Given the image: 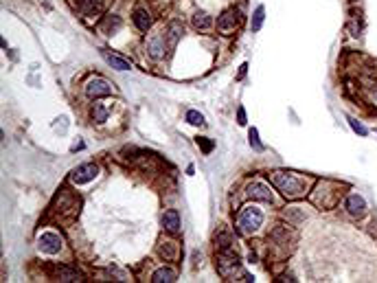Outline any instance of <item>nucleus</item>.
Masks as SVG:
<instances>
[{
	"mask_svg": "<svg viewBox=\"0 0 377 283\" xmlns=\"http://www.w3.org/2000/svg\"><path fill=\"white\" fill-rule=\"evenodd\" d=\"M270 180H272V185L279 189L283 196L290 200L305 196V193H307V185H309V180L298 178L296 174H290V171H272Z\"/></svg>",
	"mask_w": 377,
	"mask_h": 283,
	"instance_id": "1",
	"label": "nucleus"
},
{
	"mask_svg": "<svg viewBox=\"0 0 377 283\" xmlns=\"http://www.w3.org/2000/svg\"><path fill=\"white\" fill-rule=\"evenodd\" d=\"M263 224V213L257 207H246L237 218V231L241 235H252Z\"/></svg>",
	"mask_w": 377,
	"mask_h": 283,
	"instance_id": "2",
	"label": "nucleus"
},
{
	"mask_svg": "<svg viewBox=\"0 0 377 283\" xmlns=\"http://www.w3.org/2000/svg\"><path fill=\"white\" fill-rule=\"evenodd\" d=\"M217 268H219V273L224 275V277H235L237 273H241V268H239V255L232 253L230 248L219 251Z\"/></svg>",
	"mask_w": 377,
	"mask_h": 283,
	"instance_id": "3",
	"label": "nucleus"
},
{
	"mask_svg": "<svg viewBox=\"0 0 377 283\" xmlns=\"http://www.w3.org/2000/svg\"><path fill=\"white\" fill-rule=\"evenodd\" d=\"M239 22H241V13H239V11H237V9H228V11H224V13H221V18L217 20V29L228 35V33H232L237 26H239Z\"/></svg>",
	"mask_w": 377,
	"mask_h": 283,
	"instance_id": "4",
	"label": "nucleus"
},
{
	"mask_svg": "<svg viewBox=\"0 0 377 283\" xmlns=\"http://www.w3.org/2000/svg\"><path fill=\"white\" fill-rule=\"evenodd\" d=\"M37 246H40L42 253L55 255V253L62 251V240H59L57 233H42V235H40V242H37Z\"/></svg>",
	"mask_w": 377,
	"mask_h": 283,
	"instance_id": "5",
	"label": "nucleus"
},
{
	"mask_svg": "<svg viewBox=\"0 0 377 283\" xmlns=\"http://www.w3.org/2000/svg\"><path fill=\"white\" fill-rule=\"evenodd\" d=\"M112 92V86L108 84L105 79H101V77H94V79L88 81V86H86V94L88 97H108V94Z\"/></svg>",
	"mask_w": 377,
	"mask_h": 283,
	"instance_id": "6",
	"label": "nucleus"
},
{
	"mask_svg": "<svg viewBox=\"0 0 377 283\" xmlns=\"http://www.w3.org/2000/svg\"><path fill=\"white\" fill-rule=\"evenodd\" d=\"M94 176H97V165L88 163V165H81V167L73 169V174H70V180L77 182V185H84V182L94 180Z\"/></svg>",
	"mask_w": 377,
	"mask_h": 283,
	"instance_id": "7",
	"label": "nucleus"
},
{
	"mask_svg": "<svg viewBox=\"0 0 377 283\" xmlns=\"http://www.w3.org/2000/svg\"><path fill=\"white\" fill-rule=\"evenodd\" d=\"M347 211L353 215V218H362V215L367 213V202H364V198L358 196V193H351V196L347 198Z\"/></svg>",
	"mask_w": 377,
	"mask_h": 283,
	"instance_id": "8",
	"label": "nucleus"
},
{
	"mask_svg": "<svg viewBox=\"0 0 377 283\" xmlns=\"http://www.w3.org/2000/svg\"><path fill=\"white\" fill-rule=\"evenodd\" d=\"M248 196L254 200H263V202H272V191L263 185V182H252L248 187Z\"/></svg>",
	"mask_w": 377,
	"mask_h": 283,
	"instance_id": "9",
	"label": "nucleus"
},
{
	"mask_svg": "<svg viewBox=\"0 0 377 283\" xmlns=\"http://www.w3.org/2000/svg\"><path fill=\"white\" fill-rule=\"evenodd\" d=\"M147 51L154 59H160L165 55V35H154L147 40Z\"/></svg>",
	"mask_w": 377,
	"mask_h": 283,
	"instance_id": "10",
	"label": "nucleus"
},
{
	"mask_svg": "<svg viewBox=\"0 0 377 283\" xmlns=\"http://www.w3.org/2000/svg\"><path fill=\"white\" fill-rule=\"evenodd\" d=\"M77 7L84 15H99L103 9V0H77Z\"/></svg>",
	"mask_w": 377,
	"mask_h": 283,
	"instance_id": "11",
	"label": "nucleus"
},
{
	"mask_svg": "<svg viewBox=\"0 0 377 283\" xmlns=\"http://www.w3.org/2000/svg\"><path fill=\"white\" fill-rule=\"evenodd\" d=\"M101 55H103L105 62L112 66V68H116V70H130L132 68V64L127 62V59L119 57V55H112V53H108V51H101Z\"/></svg>",
	"mask_w": 377,
	"mask_h": 283,
	"instance_id": "12",
	"label": "nucleus"
},
{
	"mask_svg": "<svg viewBox=\"0 0 377 283\" xmlns=\"http://www.w3.org/2000/svg\"><path fill=\"white\" fill-rule=\"evenodd\" d=\"M163 226L169 233H178L180 231V215H178V211H167V213L163 215Z\"/></svg>",
	"mask_w": 377,
	"mask_h": 283,
	"instance_id": "13",
	"label": "nucleus"
},
{
	"mask_svg": "<svg viewBox=\"0 0 377 283\" xmlns=\"http://www.w3.org/2000/svg\"><path fill=\"white\" fill-rule=\"evenodd\" d=\"M176 279H178V275H176V270H171V268H158L152 277L154 283H171Z\"/></svg>",
	"mask_w": 377,
	"mask_h": 283,
	"instance_id": "14",
	"label": "nucleus"
},
{
	"mask_svg": "<svg viewBox=\"0 0 377 283\" xmlns=\"http://www.w3.org/2000/svg\"><path fill=\"white\" fill-rule=\"evenodd\" d=\"M160 255H163L165 259H169V262H174V259L178 257V244L171 240H165L160 244Z\"/></svg>",
	"mask_w": 377,
	"mask_h": 283,
	"instance_id": "15",
	"label": "nucleus"
},
{
	"mask_svg": "<svg viewBox=\"0 0 377 283\" xmlns=\"http://www.w3.org/2000/svg\"><path fill=\"white\" fill-rule=\"evenodd\" d=\"M134 24L138 26V31H147L149 26H152V18H149V13L145 9H136L134 13Z\"/></svg>",
	"mask_w": 377,
	"mask_h": 283,
	"instance_id": "16",
	"label": "nucleus"
},
{
	"mask_svg": "<svg viewBox=\"0 0 377 283\" xmlns=\"http://www.w3.org/2000/svg\"><path fill=\"white\" fill-rule=\"evenodd\" d=\"M185 33V29H182L180 22H171L169 29H167V37H169V46H174L176 42H178V37Z\"/></svg>",
	"mask_w": 377,
	"mask_h": 283,
	"instance_id": "17",
	"label": "nucleus"
},
{
	"mask_svg": "<svg viewBox=\"0 0 377 283\" xmlns=\"http://www.w3.org/2000/svg\"><path fill=\"white\" fill-rule=\"evenodd\" d=\"M193 26H195V29H208V26H210V18L204 13V11H197V13L193 15Z\"/></svg>",
	"mask_w": 377,
	"mask_h": 283,
	"instance_id": "18",
	"label": "nucleus"
},
{
	"mask_svg": "<svg viewBox=\"0 0 377 283\" xmlns=\"http://www.w3.org/2000/svg\"><path fill=\"white\" fill-rule=\"evenodd\" d=\"M92 116L97 123H105L108 121V108L103 103H94V110H92Z\"/></svg>",
	"mask_w": 377,
	"mask_h": 283,
	"instance_id": "19",
	"label": "nucleus"
},
{
	"mask_svg": "<svg viewBox=\"0 0 377 283\" xmlns=\"http://www.w3.org/2000/svg\"><path fill=\"white\" fill-rule=\"evenodd\" d=\"M119 26H121V20L114 15V18H105V22H103V26H101V29H103V33H108V35H112V33H114L116 29H119Z\"/></svg>",
	"mask_w": 377,
	"mask_h": 283,
	"instance_id": "20",
	"label": "nucleus"
},
{
	"mask_svg": "<svg viewBox=\"0 0 377 283\" xmlns=\"http://www.w3.org/2000/svg\"><path fill=\"white\" fill-rule=\"evenodd\" d=\"M263 18H265V9L259 4L257 11H254V18H252V31H259L263 24Z\"/></svg>",
	"mask_w": 377,
	"mask_h": 283,
	"instance_id": "21",
	"label": "nucleus"
},
{
	"mask_svg": "<svg viewBox=\"0 0 377 283\" xmlns=\"http://www.w3.org/2000/svg\"><path fill=\"white\" fill-rule=\"evenodd\" d=\"M187 121L191 125H204V116L199 114V112H195V110H188V112H187Z\"/></svg>",
	"mask_w": 377,
	"mask_h": 283,
	"instance_id": "22",
	"label": "nucleus"
},
{
	"mask_svg": "<svg viewBox=\"0 0 377 283\" xmlns=\"http://www.w3.org/2000/svg\"><path fill=\"white\" fill-rule=\"evenodd\" d=\"M349 123H351V127L358 132V134H362V136H367V134H369V130H367V127H364L362 123H360V121H356V119H349Z\"/></svg>",
	"mask_w": 377,
	"mask_h": 283,
	"instance_id": "23",
	"label": "nucleus"
},
{
	"mask_svg": "<svg viewBox=\"0 0 377 283\" xmlns=\"http://www.w3.org/2000/svg\"><path fill=\"white\" fill-rule=\"evenodd\" d=\"M250 145H252L254 149H263V145L259 143V134H257V130H254V127L250 130Z\"/></svg>",
	"mask_w": 377,
	"mask_h": 283,
	"instance_id": "24",
	"label": "nucleus"
},
{
	"mask_svg": "<svg viewBox=\"0 0 377 283\" xmlns=\"http://www.w3.org/2000/svg\"><path fill=\"white\" fill-rule=\"evenodd\" d=\"M197 145L202 147V149H204V152H206V154L210 152V149H213V143H210V141H206V138H197Z\"/></svg>",
	"mask_w": 377,
	"mask_h": 283,
	"instance_id": "25",
	"label": "nucleus"
},
{
	"mask_svg": "<svg viewBox=\"0 0 377 283\" xmlns=\"http://www.w3.org/2000/svg\"><path fill=\"white\" fill-rule=\"evenodd\" d=\"M237 114H239V125H243L246 123V112H243V108H239V112Z\"/></svg>",
	"mask_w": 377,
	"mask_h": 283,
	"instance_id": "26",
	"label": "nucleus"
}]
</instances>
